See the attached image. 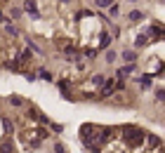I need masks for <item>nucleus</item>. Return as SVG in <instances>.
Wrapping results in <instances>:
<instances>
[{"label":"nucleus","mask_w":165,"mask_h":153,"mask_svg":"<svg viewBox=\"0 0 165 153\" xmlns=\"http://www.w3.org/2000/svg\"><path fill=\"white\" fill-rule=\"evenodd\" d=\"M142 17H144V14H142V12H137V10H134V12H130V17H128V19H130L132 24H137V21H142Z\"/></svg>","instance_id":"nucleus-1"},{"label":"nucleus","mask_w":165,"mask_h":153,"mask_svg":"<svg viewBox=\"0 0 165 153\" xmlns=\"http://www.w3.org/2000/svg\"><path fill=\"white\" fill-rule=\"evenodd\" d=\"M134 57H137V54H134V52H130V50L123 54V59H125V61H134Z\"/></svg>","instance_id":"nucleus-2"},{"label":"nucleus","mask_w":165,"mask_h":153,"mask_svg":"<svg viewBox=\"0 0 165 153\" xmlns=\"http://www.w3.org/2000/svg\"><path fill=\"white\" fill-rule=\"evenodd\" d=\"M111 2H113V0H97V5H99V7H109Z\"/></svg>","instance_id":"nucleus-3"},{"label":"nucleus","mask_w":165,"mask_h":153,"mask_svg":"<svg viewBox=\"0 0 165 153\" xmlns=\"http://www.w3.org/2000/svg\"><path fill=\"white\" fill-rule=\"evenodd\" d=\"M26 10H29V12H33V14H35V5H33L31 0H29V2H26Z\"/></svg>","instance_id":"nucleus-4"},{"label":"nucleus","mask_w":165,"mask_h":153,"mask_svg":"<svg viewBox=\"0 0 165 153\" xmlns=\"http://www.w3.org/2000/svg\"><path fill=\"white\" fill-rule=\"evenodd\" d=\"M40 78H43V80H52V78H50V73H47V71H40Z\"/></svg>","instance_id":"nucleus-5"},{"label":"nucleus","mask_w":165,"mask_h":153,"mask_svg":"<svg viewBox=\"0 0 165 153\" xmlns=\"http://www.w3.org/2000/svg\"><path fill=\"white\" fill-rule=\"evenodd\" d=\"M2 153H12V146H10V144H5V146H2Z\"/></svg>","instance_id":"nucleus-6"}]
</instances>
